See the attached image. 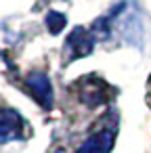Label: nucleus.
Wrapping results in <instances>:
<instances>
[{
	"label": "nucleus",
	"instance_id": "nucleus-1",
	"mask_svg": "<svg viewBox=\"0 0 151 153\" xmlns=\"http://www.w3.org/2000/svg\"><path fill=\"white\" fill-rule=\"evenodd\" d=\"M94 40L97 38L92 36V32H88L84 27H76L67 36V40H65V51L69 53L67 55V61H74V59H80V57L90 55V51L94 46Z\"/></svg>",
	"mask_w": 151,
	"mask_h": 153
},
{
	"label": "nucleus",
	"instance_id": "nucleus-2",
	"mask_svg": "<svg viewBox=\"0 0 151 153\" xmlns=\"http://www.w3.org/2000/svg\"><path fill=\"white\" fill-rule=\"evenodd\" d=\"M28 86H30L34 99L44 109H48L53 105V86H51V80L44 71H32L28 76Z\"/></svg>",
	"mask_w": 151,
	"mask_h": 153
},
{
	"label": "nucleus",
	"instance_id": "nucleus-3",
	"mask_svg": "<svg viewBox=\"0 0 151 153\" xmlns=\"http://www.w3.org/2000/svg\"><path fill=\"white\" fill-rule=\"evenodd\" d=\"M21 132H23V120L17 111H13V109L0 111V145L19 138Z\"/></svg>",
	"mask_w": 151,
	"mask_h": 153
},
{
	"label": "nucleus",
	"instance_id": "nucleus-4",
	"mask_svg": "<svg viewBox=\"0 0 151 153\" xmlns=\"http://www.w3.org/2000/svg\"><path fill=\"white\" fill-rule=\"evenodd\" d=\"M44 21H46V27H48L51 34L63 32V27H65V23H67L65 15H63V13H57V11H48V15H46Z\"/></svg>",
	"mask_w": 151,
	"mask_h": 153
}]
</instances>
